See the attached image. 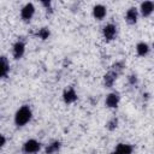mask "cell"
Wrapping results in <instances>:
<instances>
[{"label": "cell", "mask_w": 154, "mask_h": 154, "mask_svg": "<svg viewBox=\"0 0 154 154\" xmlns=\"http://www.w3.org/2000/svg\"><path fill=\"white\" fill-rule=\"evenodd\" d=\"M32 118V111L29 106L24 105L22 107H19L14 114V124L17 126H24L26 125Z\"/></svg>", "instance_id": "6da1fadb"}, {"label": "cell", "mask_w": 154, "mask_h": 154, "mask_svg": "<svg viewBox=\"0 0 154 154\" xmlns=\"http://www.w3.org/2000/svg\"><path fill=\"white\" fill-rule=\"evenodd\" d=\"M41 149V143L34 138H30L24 142L23 144V152L25 154H35Z\"/></svg>", "instance_id": "7a4b0ae2"}, {"label": "cell", "mask_w": 154, "mask_h": 154, "mask_svg": "<svg viewBox=\"0 0 154 154\" xmlns=\"http://www.w3.org/2000/svg\"><path fill=\"white\" fill-rule=\"evenodd\" d=\"M35 11H36V8H35V6H34L32 2L25 4V5L22 7V10H20V17H22V19H23L24 22H30L31 18H32L34 14H35Z\"/></svg>", "instance_id": "3957f363"}, {"label": "cell", "mask_w": 154, "mask_h": 154, "mask_svg": "<svg viewBox=\"0 0 154 154\" xmlns=\"http://www.w3.org/2000/svg\"><path fill=\"white\" fill-rule=\"evenodd\" d=\"M102 35H103V38L106 41H112L116 38L117 36V26L112 23H108L103 26L102 29Z\"/></svg>", "instance_id": "277c9868"}, {"label": "cell", "mask_w": 154, "mask_h": 154, "mask_svg": "<svg viewBox=\"0 0 154 154\" xmlns=\"http://www.w3.org/2000/svg\"><path fill=\"white\" fill-rule=\"evenodd\" d=\"M154 11V1L148 0V1H143L140 5V10L138 12L141 13L142 17H149Z\"/></svg>", "instance_id": "5b68a950"}, {"label": "cell", "mask_w": 154, "mask_h": 154, "mask_svg": "<svg viewBox=\"0 0 154 154\" xmlns=\"http://www.w3.org/2000/svg\"><path fill=\"white\" fill-rule=\"evenodd\" d=\"M25 53V43L22 40H18L12 47V54L14 59H20Z\"/></svg>", "instance_id": "8992f818"}, {"label": "cell", "mask_w": 154, "mask_h": 154, "mask_svg": "<svg viewBox=\"0 0 154 154\" xmlns=\"http://www.w3.org/2000/svg\"><path fill=\"white\" fill-rule=\"evenodd\" d=\"M119 101H120V96L118 93L113 91V93H109L107 96H106V100H105V103L108 108H117L118 105H119Z\"/></svg>", "instance_id": "52a82bcc"}, {"label": "cell", "mask_w": 154, "mask_h": 154, "mask_svg": "<svg viewBox=\"0 0 154 154\" xmlns=\"http://www.w3.org/2000/svg\"><path fill=\"white\" fill-rule=\"evenodd\" d=\"M63 100L65 103H73L77 100V93L72 87H69L63 93Z\"/></svg>", "instance_id": "ba28073f"}, {"label": "cell", "mask_w": 154, "mask_h": 154, "mask_svg": "<svg viewBox=\"0 0 154 154\" xmlns=\"http://www.w3.org/2000/svg\"><path fill=\"white\" fill-rule=\"evenodd\" d=\"M107 14V8L101 5V4H97L93 7V17L96 19V20H102Z\"/></svg>", "instance_id": "9c48e42d"}, {"label": "cell", "mask_w": 154, "mask_h": 154, "mask_svg": "<svg viewBox=\"0 0 154 154\" xmlns=\"http://www.w3.org/2000/svg\"><path fill=\"white\" fill-rule=\"evenodd\" d=\"M137 19H138V10L136 7H131L126 11L125 13V20L128 24L130 25H134L137 23Z\"/></svg>", "instance_id": "30bf717a"}, {"label": "cell", "mask_w": 154, "mask_h": 154, "mask_svg": "<svg viewBox=\"0 0 154 154\" xmlns=\"http://www.w3.org/2000/svg\"><path fill=\"white\" fill-rule=\"evenodd\" d=\"M136 52H137V54H138L140 57H146V55L149 54L150 47H149V45H148L147 42L141 41V42H138V43L136 45Z\"/></svg>", "instance_id": "8fae6325"}, {"label": "cell", "mask_w": 154, "mask_h": 154, "mask_svg": "<svg viewBox=\"0 0 154 154\" xmlns=\"http://www.w3.org/2000/svg\"><path fill=\"white\" fill-rule=\"evenodd\" d=\"M131 153H132V146L126 143H119L111 154H131Z\"/></svg>", "instance_id": "7c38bea8"}, {"label": "cell", "mask_w": 154, "mask_h": 154, "mask_svg": "<svg viewBox=\"0 0 154 154\" xmlns=\"http://www.w3.org/2000/svg\"><path fill=\"white\" fill-rule=\"evenodd\" d=\"M117 77H118V75H117L114 71L111 70L109 72H107V73L105 75V77H103V83H105V85H106L107 88H111V87L113 85V83L116 82Z\"/></svg>", "instance_id": "4fadbf2b"}, {"label": "cell", "mask_w": 154, "mask_h": 154, "mask_svg": "<svg viewBox=\"0 0 154 154\" xmlns=\"http://www.w3.org/2000/svg\"><path fill=\"white\" fill-rule=\"evenodd\" d=\"M10 71V65L8 61L5 57H0V78L5 77Z\"/></svg>", "instance_id": "5bb4252c"}, {"label": "cell", "mask_w": 154, "mask_h": 154, "mask_svg": "<svg viewBox=\"0 0 154 154\" xmlns=\"http://www.w3.org/2000/svg\"><path fill=\"white\" fill-rule=\"evenodd\" d=\"M60 146L61 144H60L59 141H54V142L49 143L47 146V148H46V154H55V153H58L59 149H60Z\"/></svg>", "instance_id": "9a60e30c"}, {"label": "cell", "mask_w": 154, "mask_h": 154, "mask_svg": "<svg viewBox=\"0 0 154 154\" xmlns=\"http://www.w3.org/2000/svg\"><path fill=\"white\" fill-rule=\"evenodd\" d=\"M49 30L47 29V28H42V29H40L38 31H37V36L41 38V40H46V38H48V36H49Z\"/></svg>", "instance_id": "2e32d148"}, {"label": "cell", "mask_w": 154, "mask_h": 154, "mask_svg": "<svg viewBox=\"0 0 154 154\" xmlns=\"http://www.w3.org/2000/svg\"><path fill=\"white\" fill-rule=\"evenodd\" d=\"M117 124H118V120H117L116 118H113V119H111V120L107 123L106 128H107L108 130H114V129L117 128Z\"/></svg>", "instance_id": "e0dca14e"}, {"label": "cell", "mask_w": 154, "mask_h": 154, "mask_svg": "<svg viewBox=\"0 0 154 154\" xmlns=\"http://www.w3.org/2000/svg\"><path fill=\"white\" fill-rule=\"evenodd\" d=\"M5 143H6V137L4 135H0V149L5 146Z\"/></svg>", "instance_id": "ac0fdd59"}]
</instances>
